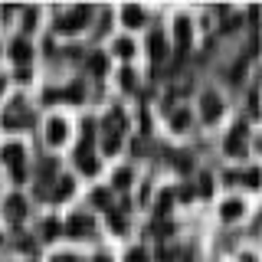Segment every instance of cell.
Wrapping results in <instances>:
<instances>
[{
	"label": "cell",
	"mask_w": 262,
	"mask_h": 262,
	"mask_svg": "<svg viewBox=\"0 0 262 262\" xmlns=\"http://www.w3.org/2000/svg\"><path fill=\"white\" fill-rule=\"evenodd\" d=\"M16 79H20V82L30 79V69H27V66H20V69H16Z\"/></svg>",
	"instance_id": "f1b7e54d"
},
{
	"label": "cell",
	"mask_w": 262,
	"mask_h": 262,
	"mask_svg": "<svg viewBox=\"0 0 262 262\" xmlns=\"http://www.w3.org/2000/svg\"><path fill=\"white\" fill-rule=\"evenodd\" d=\"M59 233H62V223H59V220H46V223H43V239L46 243H53Z\"/></svg>",
	"instance_id": "e0dca14e"
},
{
	"label": "cell",
	"mask_w": 262,
	"mask_h": 262,
	"mask_svg": "<svg viewBox=\"0 0 262 262\" xmlns=\"http://www.w3.org/2000/svg\"><path fill=\"white\" fill-rule=\"evenodd\" d=\"M0 158L4 164H10V167H23V161H27V151H23V144H4L0 147Z\"/></svg>",
	"instance_id": "8992f818"
},
{
	"label": "cell",
	"mask_w": 262,
	"mask_h": 262,
	"mask_svg": "<svg viewBox=\"0 0 262 262\" xmlns=\"http://www.w3.org/2000/svg\"><path fill=\"white\" fill-rule=\"evenodd\" d=\"M30 121H33V115L23 112V102H13L10 108L4 112V125L7 128H23V125H30Z\"/></svg>",
	"instance_id": "3957f363"
},
{
	"label": "cell",
	"mask_w": 262,
	"mask_h": 262,
	"mask_svg": "<svg viewBox=\"0 0 262 262\" xmlns=\"http://www.w3.org/2000/svg\"><path fill=\"white\" fill-rule=\"evenodd\" d=\"M170 207H174V193H170V190H164V193L158 196V216H167Z\"/></svg>",
	"instance_id": "d6986e66"
},
{
	"label": "cell",
	"mask_w": 262,
	"mask_h": 262,
	"mask_svg": "<svg viewBox=\"0 0 262 262\" xmlns=\"http://www.w3.org/2000/svg\"><path fill=\"white\" fill-rule=\"evenodd\" d=\"M66 135H69V121L66 118H49L46 121V141L49 144H62Z\"/></svg>",
	"instance_id": "277c9868"
},
{
	"label": "cell",
	"mask_w": 262,
	"mask_h": 262,
	"mask_svg": "<svg viewBox=\"0 0 262 262\" xmlns=\"http://www.w3.org/2000/svg\"><path fill=\"white\" fill-rule=\"evenodd\" d=\"M66 233L72 236V239H82V236L92 233V216L89 213H72L69 216V226H66Z\"/></svg>",
	"instance_id": "7a4b0ae2"
},
{
	"label": "cell",
	"mask_w": 262,
	"mask_h": 262,
	"mask_svg": "<svg viewBox=\"0 0 262 262\" xmlns=\"http://www.w3.org/2000/svg\"><path fill=\"white\" fill-rule=\"evenodd\" d=\"M72 190H76L72 177H59V184H56V190L49 193V196H53V200H66V196H72Z\"/></svg>",
	"instance_id": "4fadbf2b"
},
{
	"label": "cell",
	"mask_w": 262,
	"mask_h": 262,
	"mask_svg": "<svg viewBox=\"0 0 262 262\" xmlns=\"http://www.w3.org/2000/svg\"><path fill=\"white\" fill-rule=\"evenodd\" d=\"M105 213H108L112 229H115V233H121V229H125V216H121V210H105Z\"/></svg>",
	"instance_id": "7402d4cb"
},
{
	"label": "cell",
	"mask_w": 262,
	"mask_h": 262,
	"mask_svg": "<svg viewBox=\"0 0 262 262\" xmlns=\"http://www.w3.org/2000/svg\"><path fill=\"white\" fill-rule=\"evenodd\" d=\"M4 213H7V220H10V223H20L23 216H27V200H23V196H7V203H4Z\"/></svg>",
	"instance_id": "5b68a950"
},
{
	"label": "cell",
	"mask_w": 262,
	"mask_h": 262,
	"mask_svg": "<svg viewBox=\"0 0 262 262\" xmlns=\"http://www.w3.org/2000/svg\"><path fill=\"white\" fill-rule=\"evenodd\" d=\"M243 180H246L249 187H259V170H256V167H252V170H246V174H243Z\"/></svg>",
	"instance_id": "83f0119b"
},
{
	"label": "cell",
	"mask_w": 262,
	"mask_h": 262,
	"mask_svg": "<svg viewBox=\"0 0 262 262\" xmlns=\"http://www.w3.org/2000/svg\"><path fill=\"white\" fill-rule=\"evenodd\" d=\"M131 187V170H118L115 174V190H128Z\"/></svg>",
	"instance_id": "603a6c76"
},
{
	"label": "cell",
	"mask_w": 262,
	"mask_h": 262,
	"mask_svg": "<svg viewBox=\"0 0 262 262\" xmlns=\"http://www.w3.org/2000/svg\"><path fill=\"white\" fill-rule=\"evenodd\" d=\"M102 147H105L108 154H115V151L121 147V138H118V135H112V131H105V135H102Z\"/></svg>",
	"instance_id": "ffe728a7"
},
{
	"label": "cell",
	"mask_w": 262,
	"mask_h": 262,
	"mask_svg": "<svg viewBox=\"0 0 262 262\" xmlns=\"http://www.w3.org/2000/svg\"><path fill=\"white\" fill-rule=\"evenodd\" d=\"M243 200H229V203H223V220H239L243 216Z\"/></svg>",
	"instance_id": "2e32d148"
},
{
	"label": "cell",
	"mask_w": 262,
	"mask_h": 262,
	"mask_svg": "<svg viewBox=\"0 0 262 262\" xmlns=\"http://www.w3.org/2000/svg\"><path fill=\"white\" fill-rule=\"evenodd\" d=\"M76 164H79L82 174H98V161H95V154H76Z\"/></svg>",
	"instance_id": "5bb4252c"
},
{
	"label": "cell",
	"mask_w": 262,
	"mask_h": 262,
	"mask_svg": "<svg viewBox=\"0 0 262 262\" xmlns=\"http://www.w3.org/2000/svg\"><path fill=\"white\" fill-rule=\"evenodd\" d=\"M0 92H4V79H0Z\"/></svg>",
	"instance_id": "d6a6232c"
},
{
	"label": "cell",
	"mask_w": 262,
	"mask_h": 262,
	"mask_svg": "<svg viewBox=\"0 0 262 262\" xmlns=\"http://www.w3.org/2000/svg\"><path fill=\"white\" fill-rule=\"evenodd\" d=\"M121 16H125L128 27H141V23H144V10H141V7H125Z\"/></svg>",
	"instance_id": "9a60e30c"
},
{
	"label": "cell",
	"mask_w": 262,
	"mask_h": 262,
	"mask_svg": "<svg viewBox=\"0 0 262 262\" xmlns=\"http://www.w3.org/2000/svg\"><path fill=\"white\" fill-rule=\"evenodd\" d=\"M85 66H89L92 76H105V72H108V56H105V53H92L85 59Z\"/></svg>",
	"instance_id": "7c38bea8"
},
{
	"label": "cell",
	"mask_w": 262,
	"mask_h": 262,
	"mask_svg": "<svg viewBox=\"0 0 262 262\" xmlns=\"http://www.w3.org/2000/svg\"><path fill=\"white\" fill-rule=\"evenodd\" d=\"M170 125H174L177 131H184L187 125H190V112H187V108H177L174 115H170Z\"/></svg>",
	"instance_id": "ac0fdd59"
},
{
	"label": "cell",
	"mask_w": 262,
	"mask_h": 262,
	"mask_svg": "<svg viewBox=\"0 0 262 262\" xmlns=\"http://www.w3.org/2000/svg\"><path fill=\"white\" fill-rule=\"evenodd\" d=\"M128 262H147V252L141 249V246H138V249H131V252H128Z\"/></svg>",
	"instance_id": "4316f807"
},
{
	"label": "cell",
	"mask_w": 262,
	"mask_h": 262,
	"mask_svg": "<svg viewBox=\"0 0 262 262\" xmlns=\"http://www.w3.org/2000/svg\"><path fill=\"white\" fill-rule=\"evenodd\" d=\"M147 49H151V59L154 62H164V59H167V39H164L158 30H154L151 39H147Z\"/></svg>",
	"instance_id": "8fae6325"
},
{
	"label": "cell",
	"mask_w": 262,
	"mask_h": 262,
	"mask_svg": "<svg viewBox=\"0 0 262 262\" xmlns=\"http://www.w3.org/2000/svg\"><path fill=\"white\" fill-rule=\"evenodd\" d=\"M92 262H112V256H95Z\"/></svg>",
	"instance_id": "1f68e13d"
},
{
	"label": "cell",
	"mask_w": 262,
	"mask_h": 262,
	"mask_svg": "<svg viewBox=\"0 0 262 262\" xmlns=\"http://www.w3.org/2000/svg\"><path fill=\"white\" fill-rule=\"evenodd\" d=\"M108 200H112L108 190H95L92 193V203H95V207H108Z\"/></svg>",
	"instance_id": "484cf974"
},
{
	"label": "cell",
	"mask_w": 262,
	"mask_h": 262,
	"mask_svg": "<svg viewBox=\"0 0 262 262\" xmlns=\"http://www.w3.org/2000/svg\"><path fill=\"white\" fill-rule=\"evenodd\" d=\"M56 170H59V164H56V161H43V164H39V177H53L56 174Z\"/></svg>",
	"instance_id": "d4e9b609"
},
{
	"label": "cell",
	"mask_w": 262,
	"mask_h": 262,
	"mask_svg": "<svg viewBox=\"0 0 262 262\" xmlns=\"http://www.w3.org/2000/svg\"><path fill=\"white\" fill-rule=\"evenodd\" d=\"M226 154H243V147H246V125H236L233 131L226 135Z\"/></svg>",
	"instance_id": "52a82bcc"
},
{
	"label": "cell",
	"mask_w": 262,
	"mask_h": 262,
	"mask_svg": "<svg viewBox=\"0 0 262 262\" xmlns=\"http://www.w3.org/2000/svg\"><path fill=\"white\" fill-rule=\"evenodd\" d=\"M135 85H138V76L131 69H121V89H128V92H131Z\"/></svg>",
	"instance_id": "cb8c5ba5"
},
{
	"label": "cell",
	"mask_w": 262,
	"mask_h": 262,
	"mask_svg": "<svg viewBox=\"0 0 262 262\" xmlns=\"http://www.w3.org/2000/svg\"><path fill=\"white\" fill-rule=\"evenodd\" d=\"M203 118H207V121H216L220 118V115H223V98H220V95H213V92H207V95H203Z\"/></svg>",
	"instance_id": "ba28073f"
},
{
	"label": "cell",
	"mask_w": 262,
	"mask_h": 262,
	"mask_svg": "<svg viewBox=\"0 0 262 262\" xmlns=\"http://www.w3.org/2000/svg\"><path fill=\"white\" fill-rule=\"evenodd\" d=\"M89 20H92V7H89V4L72 7L69 13L56 16V33H79V30H85Z\"/></svg>",
	"instance_id": "6da1fadb"
},
{
	"label": "cell",
	"mask_w": 262,
	"mask_h": 262,
	"mask_svg": "<svg viewBox=\"0 0 262 262\" xmlns=\"http://www.w3.org/2000/svg\"><path fill=\"white\" fill-rule=\"evenodd\" d=\"M10 56H13V62L27 66V62L33 59V46H30V39H13V43H10Z\"/></svg>",
	"instance_id": "30bf717a"
},
{
	"label": "cell",
	"mask_w": 262,
	"mask_h": 262,
	"mask_svg": "<svg viewBox=\"0 0 262 262\" xmlns=\"http://www.w3.org/2000/svg\"><path fill=\"white\" fill-rule=\"evenodd\" d=\"M210 190H213V187H210V177H203L200 180V193H210Z\"/></svg>",
	"instance_id": "f546056e"
},
{
	"label": "cell",
	"mask_w": 262,
	"mask_h": 262,
	"mask_svg": "<svg viewBox=\"0 0 262 262\" xmlns=\"http://www.w3.org/2000/svg\"><path fill=\"white\" fill-rule=\"evenodd\" d=\"M174 39H177V53H184V49L190 46V20H187V16H177V23H174Z\"/></svg>",
	"instance_id": "9c48e42d"
},
{
	"label": "cell",
	"mask_w": 262,
	"mask_h": 262,
	"mask_svg": "<svg viewBox=\"0 0 262 262\" xmlns=\"http://www.w3.org/2000/svg\"><path fill=\"white\" fill-rule=\"evenodd\" d=\"M115 53H118L121 59H131V56H135V43H131V39H118V43H115Z\"/></svg>",
	"instance_id": "44dd1931"
},
{
	"label": "cell",
	"mask_w": 262,
	"mask_h": 262,
	"mask_svg": "<svg viewBox=\"0 0 262 262\" xmlns=\"http://www.w3.org/2000/svg\"><path fill=\"white\" fill-rule=\"evenodd\" d=\"M53 262H79V259H76V256H56Z\"/></svg>",
	"instance_id": "4dcf8cb0"
}]
</instances>
